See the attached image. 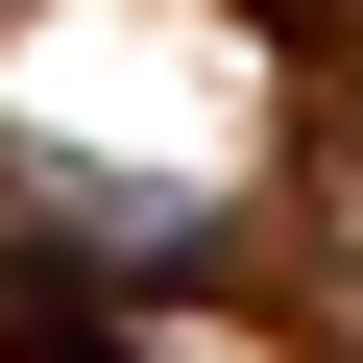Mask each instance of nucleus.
I'll use <instances>...</instances> for the list:
<instances>
[{
    "instance_id": "nucleus-1",
    "label": "nucleus",
    "mask_w": 363,
    "mask_h": 363,
    "mask_svg": "<svg viewBox=\"0 0 363 363\" xmlns=\"http://www.w3.org/2000/svg\"><path fill=\"white\" fill-rule=\"evenodd\" d=\"M49 363H121V339H49Z\"/></svg>"
}]
</instances>
